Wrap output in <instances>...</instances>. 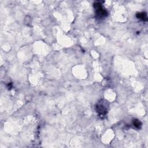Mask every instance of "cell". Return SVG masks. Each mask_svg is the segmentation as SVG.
<instances>
[{
  "instance_id": "cell-1",
  "label": "cell",
  "mask_w": 148,
  "mask_h": 148,
  "mask_svg": "<svg viewBox=\"0 0 148 148\" xmlns=\"http://www.w3.org/2000/svg\"><path fill=\"white\" fill-rule=\"evenodd\" d=\"M94 7L96 10V14L98 18H102L107 15V12L103 8V6L99 2H96L94 4Z\"/></svg>"
},
{
  "instance_id": "cell-2",
  "label": "cell",
  "mask_w": 148,
  "mask_h": 148,
  "mask_svg": "<svg viewBox=\"0 0 148 148\" xmlns=\"http://www.w3.org/2000/svg\"><path fill=\"white\" fill-rule=\"evenodd\" d=\"M97 112L100 114V115L101 116H103V115H105L106 114V111H107V109L106 108L104 107V106L102 105V104H100V105H98L97 106Z\"/></svg>"
},
{
  "instance_id": "cell-3",
  "label": "cell",
  "mask_w": 148,
  "mask_h": 148,
  "mask_svg": "<svg viewBox=\"0 0 148 148\" xmlns=\"http://www.w3.org/2000/svg\"><path fill=\"white\" fill-rule=\"evenodd\" d=\"M137 18L142 21H147V14L146 12H141V13H138L137 14Z\"/></svg>"
},
{
  "instance_id": "cell-4",
  "label": "cell",
  "mask_w": 148,
  "mask_h": 148,
  "mask_svg": "<svg viewBox=\"0 0 148 148\" xmlns=\"http://www.w3.org/2000/svg\"><path fill=\"white\" fill-rule=\"evenodd\" d=\"M133 124L135 127H136L137 128H140L142 126V123L139 120H134L133 121Z\"/></svg>"
}]
</instances>
